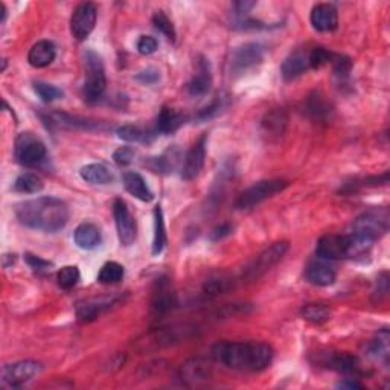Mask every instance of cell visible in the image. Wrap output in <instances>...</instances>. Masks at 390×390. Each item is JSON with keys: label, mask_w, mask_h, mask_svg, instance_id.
I'll list each match as a JSON object with an SVG mask.
<instances>
[{"label": "cell", "mask_w": 390, "mask_h": 390, "mask_svg": "<svg viewBox=\"0 0 390 390\" xmlns=\"http://www.w3.org/2000/svg\"><path fill=\"white\" fill-rule=\"evenodd\" d=\"M56 57H57L56 44L49 40H40L29 49L28 61L33 67L43 69L52 65V61L56 60Z\"/></svg>", "instance_id": "cell-24"}, {"label": "cell", "mask_w": 390, "mask_h": 390, "mask_svg": "<svg viewBox=\"0 0 390 390\" xmlns=\"http://www.w3.org/2000/svg\"><path fill=\"white\" fill-rule=\"evenodd\" d=\"M159 48V42L151 35H142L137 42V52L142 56H151Z\"/></svg>", "instance_id": "cell-46"}, {"label": "cell", "mask_w": 390, "mask_h": 390, "mask_svg": "<svg viewBox=\"0 0 390 390\" xmlns=\"http://www.w3.org/2000/svg\"><path fill=\"white\" fill-rule=\"evenodd\" d=\"M74 239L76 246L83 248V251H93L101 244V230L96 224L93 223H81L75 229Z\"/></svg>", "instance_id": "cell-26"}, {"label": "cell", "mask_w": 390, "mask_h": 390, "mask_svg": "<svg viewBox=\"0 0 390 390\" xmlns=\"http://www.w3.org/2000/svg\"><path fill=\"white\" fill-rule=\"evenodd\" d=\"M153 25L154 28L165 35L168 40H176V29L173 26V22L168 19V15L163 11H155L153 15Z\"/></svg>", "instance_id": "cell-41"}, {"label": "cell", "mask_w": 390, "mask_h": 390, "mask_svg": "<svg viewBox=\"0 0 390 390\" xmlns=\"http://www.w3.org/2000/svg\"><path fill=\"white\" fill-rule=\"evenodd\" d=\"M124 186H126V189L133 195V197L140 201L150 203L154 198V194L150 189V186L146 185L145 178L139 173H135V171H131V173H127L124 176Z\"/></svg>", "instance_id": "cell-27"}, {"label": "cell", "mask_w": 390, "mask_h": 390, "mask_svg": "<svg viewBox=\"0 0 390 390\" xmlns=\"http://www.w3.org/2000/svg\"><path fill=\"white\" fill-rule=\"evenodd\" d=\"M390 212L387 207H372L362 215H358L353 223V232L357 239L366 244H373L375 241L383 238L389 232Z\"/></svg>", "instance_id": "cell-4"}, {"label": "cell", "mask_w": 390, "mask_h": 390, "mask_svg": "<svg viewBox=\"0 0 390 390\" xmlns=\"http://www.w3.org/2000/svg\"><path fill=\"white\" fill-rule=\"evenodd\" d=\"M195 334L194 326H178V328H167V330H159L155 332L148 334L144 341H139L140 349L150 350V349H159L176 345L183 340L191 339Z\"/></svg>", "instance_id": "cell-10"}, {"label": "cell", "mask_w": 390, "mask_h": 390, "mask_svg": "<svg viewBox=\"0 0 390 390\" xmlns=\"http://www.w3.org/2000/svg\"><path fill=\"white\" fill-rule=\"evenodd\" d=\"M206 145H207V135H203L198 137L197 142L191 146V150L186 153L182 167L183 180H194V178L201 173L206 160Z\"/></svg>", "instance_id": "cell-16"}, {"label": "cell", "mask_w": 390, "mask_h": 390, "mask_svg": "<svg viewBox=\"0 0 390 390\" xmlns=\"http://www.w3.org/2000/svg\"><path fill=\"white\" fill-rule=\"evenodd\" d=\"M288 241H279V243L271 244L270 247L262 251L255 260L248 262L241 271V280L243 282H255L260 278H262L265 273L270 271L275 265L284 258L288 252Z\"/></svg>", "instance_id": "cell-6"}, {"label": "cell", "mask_w": 390, "mask_h": 390, "mask_svg": "<svg viewBox=\"0 0 390 390\" xmlns=\"http://www.w3.org/2000/svg\"><path fill=\"white\" fill-rule=\"evenodd\" d=\"M178 305L177 293L171 287L168 278L158 279L155 282L154 291H153V300H151V313L155 317H162L168 314L169 311H173Z\"/></svg>", "instance_id": "cell-14"}, {"label": "cell", "mask_w": 390, "mask_h": 390, "mask_svg": "<svg viewBox=\"0 0 390 390\" xmlns=\"http://www.w3.org/2000/svg\"><path fill=\"white\" fill-rule=\"evenodd\" d=\"M232 287H233V280L230 278L215 276L206 280L205 285H203V293H205L207 298H215V296H220L226 291H229Z\"/></svg>", "instance_id": "cell-36"}, {"label": "cell", "mask_w": 390, "mask_h": 390, "mask_svg": "<svg viewBox=\"0 0 390 390\" xmlns=\"http://www.w3.org/2000/svg\"><path fill=\"white\" fill-rule=\"evenodd\" d=\"M300 314L305 321L311 323L323 325L331 319V310L326 305H322V303H310V305H305L302 308Z\"/></svg>", "instance_id": "cell-33"}, {"label": "cell", "mask_w": 390, "mask_h": 390, "mask_svg": "<svg viewBox=\"0 0 390 390\" xmlns=\"http://www.w3.org/2000/svg\"><path fill=\"white\" fill-rule=\"evenodd\" d=\"M264 60V46L260 43H244L232 53V69L244 72Z\"/></svg>", "instance_id": "cell-17"}, {"label": "cell", "mask_w": 390, "mask_h": 390, "mask_svg": "<svg viewBox=\"0 0 390 390\" xmlns=\"http://www.w3.org/2000/svg\"><path fill=\"white\" fill-rule=\"evenodd\" d=\"M98 19V8L95 3H81L75 8L70 17V33L78 42L87 38L95 29Z\"/></svg>", "instance_id": "cell-12"}, {"label": "cell", "mask_w": 390, "mask_h": 390, "mask_svg": "<svg viewBox=\"0 0 390 390\" xmlns=\"http://www.w3.org/2000/svg\"><path fill=\"white\" fill-rule=\"evenodd\" d=\"M371 244L357 239L354 235H323L317 241L316 253L319 258L328 261L355 260L358 256H366L371 251Z\"/></svg>", "instance_id": "cell-3"}, {"label": "cell", "mask_w": 390, "mask_h": 390, "mask_svg": "<svg viewBox=\"0 0 390 390\" xmlns=\"http://www.w3.org/2000/svg\"><path fill=\"white\" fill-rule=\"evenodd\" d=\"M221 108H223V98H218L209 107L203 108V110L197 115V119L198 121H206V119L214 118L215 115H218V113L221 112Z\"/></svg>", "instance_id": "cell-49"}, {"label": "cell", "mask_w": 390, "mask_h": 390, "mask_svg": "<svg viewBox=\"0 0 390 390\" xmlns=\"http://www.w3.org/2000/svg\"><path fill=\"white\" fill-rule=\"evenodd\" d=\"M44 188V183L40 177L33 173L22 174L14 183V189L20 194H37Z\"/></svg>", "instance_id": "cell-34"}, {"label": "cell", "mask_w": 390, "mask_h": 390, "mask_svg": "<svg viewBox=\"0 0 390 390\" xmlns=\"http://www.w3.org/2000/svg\"><path fill=\"white\" fill-rule=\"evenodd\" d=\"M34 90L43 103H56V101L63 98V92L61 89L56 87V85L48 84V83H43V81H35L34 83Z\"/></svg>", "instance_id": "cell-40"}, {"label": "cell", "mask_w": 390, "mask_h": 390, "mask_svg": "<svg viewBox=\"0 0 390 390\" xmlns=\"http://www.w3.org/2000/svg\"><path fill=\"white\" fill-rule=\"evenodd\" d=\"M5 19H6V8L3 2H0V23H3Z\"/></svg>", "instance_id": "cell-53"}, {"label": "cell", "mask_w": 390, "mask_h": 390, "mask_svg": "<svg viewBox=\"0 0 390 390\" xmlns=\"http://www.w3.org/2000/svg\"><path fill=\"white\" fill-rule=\"evenodd\" d=\"M310 22L319 33H332L339 28L337 8L331 3H317L311 10Z\"/></svg>", "instance_id": "cell-18"}, {"label": "cell", "mask_w": 390, "mask_h": 390, "mask_svg": "<svg viewBox=\"0 0 390 390\" xmlns=\"http://www.w3.org/2000/svg\"><path fill=\"white\" fill-rule=\"evenodd\" d=\"M121 302V298H107V299H99V300H89L80 303L76 308V319L81 323H89L95 321L101 314L110 308L112 305H118Z\"/></svg>", "instance_id": "cell-21"}, {"label": "cell", "mask_w": 390, "mask_h": 390, "mask_svg": "<svg viewBox=\"0 0 390 390\" xmlns=\"http://www.w3.org/2000/svg\"><path fill=\"white\" fill-rule=\"evenodd\" d=\"M124 275H126L124 265L110 261L103 265V269H101L98 275V280L101 284H118L119 280H122Z\"/></svg>", "instance_id": "cell-35"}, {"label": "cell", "mask_w": 390, "mask_h": 390, "mask_svg": "<svg viewBox=\"0 0 390 390\" xmlns=\"http://www.w3.org/2000/svg\"><path fill=\"white\" fill-rule=\"evenodd\" d=\"M80 270L75 265H66L57 273V280L58 285L63 288V290H70L74 288L78 282H80Z\"/></svg>", "instance_id": "cell-39"}, {"label": "cell", "mask_w": 390, "mask_h": 390, "mask_svg": "<svg viewBox=\"0 0 390 390\" xmlns=\"http://www.w3.org/2000/svg\"><path fill=\"white\" fill-rule=\"evenodd\" d=\"M305 276L310 284L317 285V287H330L335 282V278H337V275H335V270L331 267V265H328L323 261L311 262L307 267Z\"/></svg>", "instance_id": "cell-25"}, {"label": "cell", "mask_w": 390, "mask_h": 390, "mask_svg": "<svg viewBox=\"0 0 390 390\" xmlns=\"http://www.w3.org/2000/svg\"><path fill=\"white\" fill-rule=\"evenodd\" d=\"M43 371L42 363L34 360H22L11 364H5L2 368V384L8 387H22L28 381L37 377Z\"/></svg>", "instance_id": "cell-9"}, {"label": "cell", "mask_w": 390, "mask_h": 390, "mask_svg": "<svg viewBox=\"0 0 390 390\" xmlns=\"http://www.w3.org/2000/svg\"><path fill=\"white\" fill-rule=\"evenodd\" d=\"M308 69H310L308 52L294 51L284 60L282 66H280V75H282L285 81H293L298 76L305 74Z\"/></svg>", "instance_id": "cell-23"}, {"label": "cell", "mask_w": 390, "mask_h": 390, "mask_svg": "<svg viewBox=\"0 0 390 390\" xmlns=\"http://www.w3.org/2000/svg\"><path fill=\"white\" fill-rule=\"evenodd\" d=\"M210 377H212L210 366L201 358H192L178 371V378L182 380V383L188 386H198L200 383L207 381Z\"/></svg>", "instance_id": "cell-19"}, {"label": "cell", "mask_w": 390, "mask_h": 390, "mask_svg": "<svg viewBox=\"0 0 390 390\" xmlns=\"http://www.w3.org/2000/svg\"><path fill=\"white\" fill-rule=\"evenodd\" d=\"M116 135H118L119 139L131 144V142H146L148 137H150L153 133L145 131L144 128H140L139 126H122V127L116 130Z\"/></svg>", "instance_id": "cell-37"}, {"label": "cell", "mask_w": 390, "mask_h": 390, "mask_svg": "<svg viewBox=\"0 0 390 390\" xmlns=\"http://www.w3.org/2000/svg\"><path fill=\"white\" fill-rule=\"evenodd\" d=\"M232 232H233V226L230 223H223V224L218 226V228H215L212 232H210L209 238H210V241H215V243H217V241L229 237Z\"/></svg>", "instance_id": "cell-50"}, {"label": "cell", "mask_w": 390, "mask_h": 390, "mask_svg": "<svg viewBox=\"0 0 390 390\" xmlns=\"http://www.w3.org/2000/svg\"><path fill=\"white\" fill-rule=\"evenodd\" d=\"M80 176L90 185H107L113 180V173L104 163H90L81 168Z\"/></svg>", "instance_id": "cell-31"}, {"label": "cell", "mask_w": 390, "mask_h": 390, "mask_svg": "<svg viewBox=\"0 0 390 390\" xmlns=\"http://www.w3.org/2000/svg\"><path fill=\"white\" fill-rule=\"evenodd\" d=\"M212 87V74H210V65L205 57L197 60V74H194L188 83V92L191 96H205Z\"/></svg>", "instance_id": "cell-20"}, {"label": "cell", "mask_w": 390, "mask_h": 390, "mask_svg": "<svg viewBox=\"0 0 390 390\" xmlns=\"http://www.w3.org/2000/svg\"><path fill=\"white\" fill-rule=\"evenodd\" d=\"M288 126V115L284 108H273V110L265 113L261 121L262 133L269 139H278L285 133Z\"/></svg>", "instance_id": "cell-22"}, {"label": "cell", "mask_w": 390, "mask_h": 390, "mask_svg": "<svg viewBox=\"0 0 390 390\" xmlns=\"http://www.w3.org/2000/svg\"><path fill=\"white\" fill-rule=\"evenodd\" d=\"M136 80L142 84H155L160 80V72L155 67H146L144 70H140V72L136 75Z\"/></svg>", "instance_id": "cell-48"}, {"label": "cell", "mask_w": 390, "mask_h": 390, "mask_svg": "<svg viewBox=\"0 0 390 390\" xmlns=\"http://www.w3.org/2000/svg\"><path fill=\"white\" fill-rule=\"evenodd\" d=\"M44 124L52 128H65V130H99L103 128V124L85 119V118H78V116H72L67 113H60V112H51L42 115Z\"/></svg>", "instance_id": "cell-15"}, {"label": "cell", "mask_w": 390, "mask_h": 390, "mask_svg": "<svg viewBox=\"0 0 390 390\" xmlns=\"http://www.w3.org/2000/svg\"><path fill=\"white\" fill-rule=\"evenodd\" d=\"M389 293V273L383 271L381 275H378L377 282H375V290H373L372 299L375 303L383 302L386 299V296Z\"/></svg>", "instance_id": "cell-44"}, {"label": "cell", "mask_w": 390, "mask_h": 390, "mask_svg": "<svg viewBox=\"0 0 390 390\" xmlns=\"http://www.w3.org/2000/svg\"><path fill=\"white\" fill-rule=\"evenodd\" d=\"M273 349L262 341H220L212 348V358L224 368L239 372H261L273 362Z\"/></svg>", "instance_id": "cell-1"}, {"label": "cell", "mask_w": 390, "mask_h": 390, "mask_svg": "<svg viewBox=\"0 0 390 390\" xmlns=\"http://www.w3.org/2000/svg\"><path fill=\"white\" fill-rule=\"evenodd\" d=\"M135 159V150L130 146H121L113 153V160L118 163L119 167H127Z\"/></svg>", "instance_id": "cell-47"}, {"label": "cell", "mask_w": 390, "mask_h": 390, "mask_svg": "<svg viewBox=\"0 0 390 390\" xmlns=\"http://www.w3.org/2000/svg\"><path fill=\"white\" fill-rule=\"evenodd\" d=\"M339 387H341V389H363V384L358 383V381L353 380V378H348V380L343 381V383H340Z\"/></svg>", "instance_id": "cell-52"}, {"label": "cell", "mask_w": 390, "mask_h": 390, "mask_svg": "<svg viewBox=\"0 0 390 390\" xmlns=\"http://www.w3.org/2000/svg\"><path fill=\"white\" fill-rule=\"evenodd\" d=\"M185 124V116L178 113L173 108L163 107L158 119H155V133H162V135H171V133L177 131Z\"/></svg>", "instance_id": "cell-28"}, {"label": "cell", "mask_w": 390, "mask_h": 390, "mask_svg": "<svg viewBox=\"0 0 390 390\" xmlns=\"http://www.w3.org/2000/svg\"><path fill=\"white\" fill-rule=\"evenodd\" d=\"M84 66H85V80L83 85V96L87 103L93 104L103 96L107 85L105 69L103 58L96 52L87 51L84 53Z\"/></svg>", "instance_id": "cell-5"}, {"label": "cell", "mask_w": 390, "mask_h": 390, "mask_svg": "<svg viewBox=\"0 0 390 390\" xmlns=\"http://www.w3.org/2000/svg\"><path fill=\"white\" fill-rule=\"evenodd\" d=\"M25 261L31 269L37 273H48L53 267V264L49 261H44L33 253H25Z\"/></svg>", "instance_id": "cell-45"}, {"label": "cell", "mask_w": 390, "mask_h": 390, "mask_svg": "<svg viewBox=\"0 0 390 390\" xmlns=\"http://www.w3.org/2000/svg\"><path fill=\"white\" fill-rule=\"evenodd\" d=\"M168 243L165 220H163L162 207L158 206L154 209V239H153V256H159Z\"/></svg>", "instance_id": "cell-32"}, {"label": "cell", "mask_w": 390, "mask_h": 390, "mask_svg": "<svg viewBox=\"0 0 390 390\" xmlns=\"http://www.w3.org/2000/svg\"><path fill=\"white\" fill-rule=\"evenodd\" d=\"M305 112L308 113V116H311V118L316 121H328L331 118L332 107L325 99L322 93L314 92V93H311L307 99Z\"/></svg>", "instance_id": "cell-30"}, {"label": "cell", "mask_w": 390, "mask_h": 390, "mask_svg": "<svg viewBox=\"0 0 390 390\" xmlns=\"http://www.w3.org/2000/svg\"><path fill=\"white\" fill-rule=\"evenodd\" d=\"M178 158H180V153L176 148H169L168 151L163 153L158 158H150L145 162V167L150 168L153 173L159 174H169L173 173V169L177 167Z\"/></svg>", "instance_id": "cell-29"}, {"label": "cell", "mask_w": 390, "mask_h": 390, "mask_svg": "<svg viewBox=\"0 0 390 390\" xmlns=\"http://www.w3.org/2000/svg\"><path fill=\"white\" fill-rule=\"evenodd\" d=\"M255 5V2H237L233 6H235V14L239 19H243V15H247Z\"/></svg>", "instance_id": "cell-51"}, {"label": "cell", "mask_w": 390, "mask_h": 390, "mask_svg": "<svg viewBox=\"0 0 390 390\" xmlns=\"http://www.w3.org/2000/svg\"><path fill=\"white\" fill-rule=\"evenodd\" d=\"M316 357V364L322 366V368L341 373H350V375H360V373H364L360 360L349 353L326 350V353H319Z\"/></svg>", "instance_id": "cell-11"}, {"label": "cell", "mask_w": 390, "mask_h": 390, "mask_svg": "<svg viewBox=\"0 0 390 390\" xmlns=\"http://www.w3.org/2000/svg\"><path fill=\"white\" fill-rule=\"evenodd\" d=\"M113 217L116 223V229H118V237L122 246H131L135 244L136 235H137V228H136V220L131 215L127 203L122 198H116L113 203Z\"/></svg>", "instance_id": "cell-13"}, {"label": "cell", "mask_w": 390, "mask_h": 390, "mask_svg": "<svg viewBox=\"0 0 390 390\" xmlns=\"http://www.w3.org/2000/svg\"><path fill=\"white\" fill-rule=\"evenodd\" d=\"M334 53L330 52L328 49L319 46V48H314L313 51L308 52V60H310V69H321L325 65H330L332 60Z\"/></svg>", "instance_id": "cell-42"}, {"label": "cell", "mask_w": 390, "mask_h": 390, "mask_svg": "<svg viewBox=\"0 0 390 390\" xmlns=\"http://www.w3.org/2000/svg\"><path fill=\"white\" fill-rule=\"evenodd\" d=\"M290 185L287 180H280V178H275V180H262L255 183L251 188L246 189L243 194L239 195L235 201V207L238 210H247L255 206H258L260 203L265 201L267 198L276 195L278 192L284 191L287 186Z\"/></svg>", "instance_id": "cell-8"}, {"label": "cell", "mask_w": 390, "mask_h": 390, "mask_svg": "<svg viewBox=\"0 0 390 390\" xmlns=\"http://www.w3.org/2000/svg\"><path fill=\"white\" fill-rule=\"evenodd\" d=\"M331 65L334 67V74L337 76H348L350 74V70H353V60L346 56H332L331 60Z\"/></svg>", "instance_id": "cell-43"}, {"label": "cell", "mask_w": 390, "mask_h": 390, "mask_svg": "<svg viewBox=\"0 0 390 390\" xmlns=\"http://www.w3.org/2000/svg\"><path fill=\"white\" fill-rule=\"evenodd\" d=\"M369 353L372 357L378 358V360L387 362V358H389V332H387V330L378 332L377 337L371 341Z\"/></svg>", "instance_id": "cell-38"}, {"label": "cell", "mask_w": 390, "mask_h": 390, "mask_svg": "<svg viewBox=\"0 0 390 390\" xmlns=\"http://www.w3.org/2000/svg\"><path fill=\"white\" fill-rule=\"evenodd\" d=\"M17 220L29 229L56 233L66 228L69 221V206L56 197H38L26 200L15 206Z\"/></svg>", "instance_id": "cell-2"}, {"label": "cell", "mask_w": 390, "mask_h": 390, "mask_svg": "<svg viewBox=\"0 0 390 390\" xmlns=\"http://www.w3.org/2000/svg\"><path fill=\"white\" fill-rule=\"evenodd\" d=\"M14 155L23 167H37L46 159V145L33 133H20L15 139Z\"/></svg>", "instance_id": "cell-7"}]
</instances>
